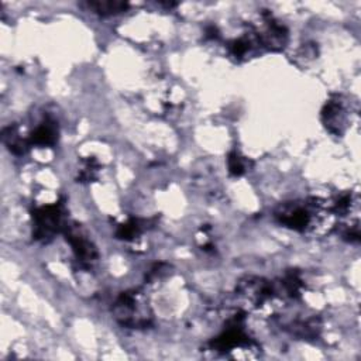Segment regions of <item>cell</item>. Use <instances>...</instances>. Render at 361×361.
Instances as JSON below:
<instances>
[{"mask_svg": "<svg viewBox=\"0 0 361 361\" xmlns=\"http://www.w3.org/2000/svg\"><path fill=\"white\" fill-rule=\"evenodd\" d=\"M333 216L330 204L316 197L283 202L274 210L279 224L298 233H326L324 226L333 223Z\"/></svg>", "mask_w": 361, "mask_h": 361, "instance_id": "cell-1", "label": "cell"}, {"mask_svg": "<svg viewBox=\"0 0 361 361\" xmlns=\"http://www.w3.org/2000/svg\"><path fill=\"white\" fill-rule=\"evenodd\" d=\"M111 312L117 323L127 329H147L152 324L149 303L140 289L121 292L114 300Z\"/></svg>", "mask_w": 361, "mask_h": 361, "instance_id": "cell-2", "label": "cell"}, {"mask_svg": "<svg viewBox=\"0 0 361 361\" xmlns=\"http://www.w3.org/2000/svg\"><path fill=\"white\" fill-rule=\"evenodd\" d=\"M32 238L39 243H49L56 234L63 233L68 220L65 204L58 202L32 210Z\"/></svg>", "mask_w": 361, "mask_h": 361, "instance_id": "cell-3", "label": "cell"}, {"mask_svg": "<svg viewBox=\"0 0 361 361\" xmlns=\"http://www.w3.org/2000/svg\"><path fill=\"white\" fill-rule=\"evenodd\" d=\"M235 296L248 310H261L276 298L274 282L261 276L247 275L235 285Z\"/></svg>", "mask_w": 361, "mask_h": 361, "instance_id": "cell-4", "label": "cell"}, {"mask_svg": "<svg viewBox=\"0 0 361 361\" xmlns=\"http://www.w3.org/2000/svg\"><path fill=\"white\" fill-rule=\"evenodd\" d=\"M66 241L71 244L76 262L83 269H90L99 259V251L96 245L87 238L86 233L78 223H68L63 230Z\"/></svg>", "mask_w": 361, "mask_h": 361, "instance_id": "cell-5", "label": "cell"}, {"mask_svg": "<svg viewBox=\"0 0 361 361\" xmlns=\"http://www.w3.org/2000/svg\"><path fill=\"white\" fill-rule=\"evenodd\" d=\"M322 123L334 135H343L348 124V110L340 96L329 99L320 113Z\"/></svg>", "mask_w": 361, "mask_h": 361, "instance_id": "cell-6", "label": "cell"}, {"mask_svg": "<svg viewBox=\"0 0 361 361\" xmlns=\"http://www.w3.org/2000/svg\"><path fill=\"white\" fill-rule=\"evenodd\" d=\"M255 34L259 44L271 51L283 49L289 39V32L286 27L275 21L271 16H265L264 28L261 31H257Z\"/></svg>", "mask_w": 361, "mask_h": 361, "instance_id": "cell-7", "label": "cell"}, {"mask_svg": "<svg viewBox=\"0 0 361 361\" xmlns=\"http://www.w3.org/2000/svg\"><path fill=\"white\" fill-rule=\"evenodd\" d=\"M59 135L58 123L49 117L44 118L41 123L35 126L32 133L30 134V142L31 145H39V147H52L56 144Z\"/></svg>", "mask_w": 361, "mask_h": 361, "instance_id": "cell-8", "label": "cell"}, {"mask_svg": "<svg viewBox=\"0 0 361 361\" xmlns=\"http://www.w3.org/2000/svg\"><path fill=\"white\" fill-rule=\"evenodd\" d=\"M290 334L302 340L316 338L322 330V322L317 316H310L306 319H296L286 324L285 327Z\"/></svg>", "mask_w": 361, "mask_h": 361, "instance_id": "cell-9", "label": "cell"}, {"mask_svg": "<svg viewBox=\"0 0 361 361\" xmlns=\"http://www.w3.org/2000/svg\"><path fill=\"white\" fill-rule=\"evenodd\" d=\"M1 140H3V144L7 147V149L14 155H24L31 145L30 138L23 137L16 124H10L3 128Z\"/></svg>", "mask_w": 361, "mask_h": 361, "instance_id": "cell-10", "label": "cell"}, {"mask_svg": "<svg viewBox=\"0 0 361 361\" xmlns=\"http://www.w3.org/2000/svg\"><path fill=\"white\" fill-rule=\"evenodd\" d=\"M86 7L99 16H116L128 10L130 4L123 0H92L86 1Z\"/></svg>", "mask_w": 361, "mask_h": 361, "instance_id": "cell-11", "label": "cell"}, {"mask_svg": "<svg viewBox=\"0 0 361 361\" xmlns=\"http://www.w3.org/2000/svg\"><path fill=\"white\" fill-rule=\"evenodd\" d=\"M255 45H261L257 34H250V35H244L241 38L233 39L228 44V52L231 56H234L235 59H244L247 58L255 48Z\"/></svg>", "mask_w": 361, "mask_h": 361, "instance_id": "cell-12", "label": "cell"}, {"mask_svg": "<svg viewBox=\"0 0 361 361\" xmlns=\"http://www.w3.org/2000/svg\"><path fill=\"white\" fill-rule=\"evenodd\" d=\"M144 228H145V221L131 217L127 221L117 226L116 237L120 240H124V241H131L137 235H140Z\"/></svg>", "mask_w": 361, "mask_h": 361, "instance_id": "cell-13", "label": "cell"}, {"mask_svg": "<svg viewBox=\"0 0 361 361\" xmlns=\"http://www.w3.org/2000/svg\"><path fill=\"white\" fill-rule=\"evenodd\" d=\"M247 165H248V161L238 151L233 149V151L228 152V155H227V168H228V173L231 176L244 175L247 172Z\"/></svg>", "mask_w": 361, "mask_h": 361, "instance_id": "cell-14", "label": "cell"}, {"mask_svg": "<svg viewBox=\"0 0 361 361\" xmlns=\"http://www.w3.org/2000/svg\"><path fill=\"white\" fill-rule=\"evenodd\" d=\"M97 171H99V164L96 159H93V158L85 159L83 165L79 169L78 182H90V180L96 179Z\"/></svg>", "mask_w": 361, "mask_h": 361, "instance_id": "cell-15", "label": "cell"}, {"mask_svg": "<svg viewBox=\"0 0 361 361\" xmlns=\"http://www.w3.org/2000/svg\"><path fill=\"white\" fill-rule=\"evenodd\" d=\"M169 269H171V265H169V264H166V262H157V264H154V265L151 267V269L145 274V281H147L148 283H154V282L162 279L164 276H166L168 272H169Z\"/></svg>", "mask_w": 361, "mask_h": 361, "instance_id": "cell-16", "label": "cell"}, {"mask_svg": "<svg viewBox=\"0 0 361 361\" xmlns=\"http://www.w3.org/2000/svg\"><path fill=\"white\" fill-rule=\"evenodd\" d=\"M206 37H207V38H212V39H216V38L219 37V31H217V28H216V27H213V25L207 27V28H206Z\"/></svg>", "mask_w": 361, "mask_h": 361, "instance_id": "cell-17", "label": "cell"}]
</instances>
